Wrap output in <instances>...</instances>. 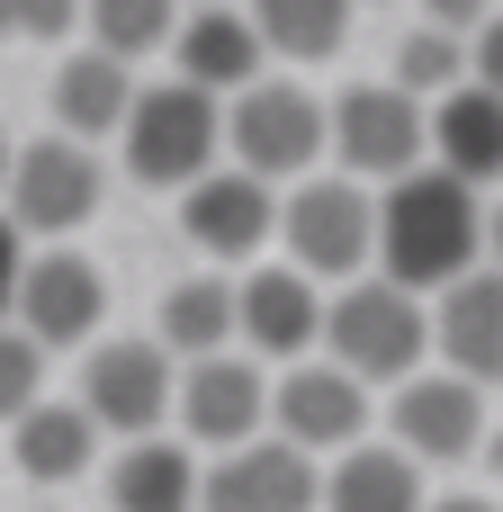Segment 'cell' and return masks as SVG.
I'll return each mask as SVG.
<instances>
[{
  "mask_svg": "<svg viewBox=\"0 0 503 512\" xmlns=\"http://www.w3.org/2000/svg\"><path fill=\"white\" fill-rule=\"evenodd\" d=\"M324 468L288 441H243V450H216V468H198V512H315Z\"/></svg>",
  "mask_w": 503,
  "mask_h": 512,
  "instance_id": "4fadbf2b",
  "label": "cell"
},
{
  "mask_svg": "<svg viewBox=\"0 0 503 512\" xmlns=\"http://www.w3.org/2000/svg\"><path fill=\"white\" fill-rule=\"evenodd\" d=\"M153 342H162V360H216V351L234 342V288H225L216 270H198V279L162 288Z\"/></svg>",
  "mask_w": 503,
  "mask_h": 512,
  "instance_id": "603a6c76",
  "label": "cell"
},
{
  "mask_svg": "<svg viewBox=\"0 0 503 512\" xmlns=\"http://www.w3.org/2000/svg\"><path fill=\"white\" fill-rule=\"evenodd\" d=\"M270 225H279V198L252 180V171H207V180H189L180 189V234L225 270V261H252L261 243H270Z\"/></svg>",
  "mask_w": 503,
  "mask_h": 512,
  "instance_id": "5bb4252c",
  "label": "cell"
},
{
  "mask_svg": "<svg viewBox=\"0 0 503 512\" xmlns=\"http://www.w3.org/2000/svg\"><path fill=\"white\" fill-rule=\"evenodd\" d=\"M0 180H9V144H0Z\"/></svg>",
  "mask_w": 503,
  "mask_h": 512,
  "instance_id": "d590c367",
  "label": "cell"
},
{
  "mask_svg": "<svg viewBox=\"0 0 503 512\" xmlns=\"http://www.w3.org/2000/svg\"><path fill=\"white\" fill-rule=\"evenodd\" d=\"M0 189H9V225H18V234H72V225L99 216L108 171H99L90 144H72V135H36V144L9 153V180H0Z\"/></svg>",
  "mask_w": 503,
  "mask_h": 512,
  "instance_id": "ba28073f",
  "label": "cell"
},
{
  "mask_svg": "<svg viewBox=\"0 0 503 512\" xmlns=\"http://www.w3.org/2000/svg\"><path fill=\"white\" fill-rule=\"evenodd\" d=\"M468 81L503 99V9L486 18V27H477V36H468Z\"/></svg>",
  "mask_w": 503,
  "mask_h": 512,
  "instance_id": "f1b7e54d",
  "label": "cell"
},
{
  "mask_svg": "<svg viewBox=\"0 0 503 512\" xmlns=\"http://www.w3.org/2000/svg\"><path fill=\"white\" fill-rule=\"evenodd\" d=\"M486 270H503V198L486 207Z\"/></svg>",
  "mask_w": 503,
  "mask_h": 512,
  "instance_id": "d6a6232c",
  "label": "cell"
},
{
  "mask_svg": "<svg viewBox=\"0 0 503 512\" xmlns=\"http://www.w3.org/2000/svg\"><path fill=\"white\" fill-rule=\"evenodd\" d=\"M81 18H90V45H99V54H117V63L135 72L144 54H162V45H171L180 0H81Z\"/></svg>",
  "mask_w": 503,
  "mask_h": 512,
  "instance_id": "d4e9b609",
  "label": "cell"
},
{
  "mask_svg": "<svg viewBox=\"0 0 503 512\" xmlns=\"http://www.w3.org/2000/svg\"><path fill=\"white\" fill-rule=\"evenodd\" d=\"M0 18H9V36H36V45H54V36H72L81 0H0Z\"/></svg>",
  "mask_w": 503,
  "mask_h": 512,
  "instance_id": "83f0119b",
  "label": "cell"
},
{
  "mask_svg": "<svg viewBox=\"0 0 503 512\" xmlns=\"http://www.w3.org/2000/svg\"><path fill=\"white\" fill-rule=\"evenodd\" d=\"M0 27H9V18H0Z\"/></svg>",
  "mask_w": 503,
  "mask_h": 512,
  "instance_id": "74e56055",
  "label": "cell"
},
{
  "mask_svg": "<svg viewBox=\"0 0 503 512\" xmlns=\"http://www.w3.org/2000/svg\"><path fill=\"white\" fill-rule=\"evenodd\" d=\"M315 342L333 351L342 378H360V387H405V378L423 369V351H432V306L405 297V288H387V279H351V288L324 306V333H315Z\"/></svg>",
  "mask_w": 503,
  "mask_h": 512,
  "instance_id": "7a4b0ae2",
  "label": "cell"
},
{
  "mask_svg": "<svg viewBox=\"0 0 503 512\" xmlns=\"http://www.w3.org/2000/svg\"><path fill=\"white\" fill-rule=\"evenodd\" d=\"M234 333H243L261 360H306L315 333H324V297H315V279H297L288 261L252 270V279L234 288Z\"/></svg>",
  "mask_w": 503,
  "mask_h": 512,
  "instance_id": "e0dca14e",
  "label": "cell"
},
{
  "mask_svg": "<svg viewBox=\"0 0 503 512\" xmlns=\"http://www.w3.org/2000/svg\"><path fill=\"white\" fill-rule=\"evenodd\" d=\"M126 108H135V72H126L117 54H99V45L63 54V72H54V135L99 144V135L126 126Z\"/></svg>",
  "mask_w": 503,
  "mask_h": 512,
  "instance_id": "ffe728a7",
  "label": "cell"
},
{
  "mask_svg": "<svg viewBox=\"0 0 503 512\" xmlns=\"http://www.w3.org/2000/svg\"><path fill=\"white\" fill-rule=\"evenodd\" d=\"M477 459H486V477L503 486V423H486V441H477Z\"/></svg>",
  "mask_w": 503,
  "mask_h": 512,
  "instance_id": "1f68e13d",
  "label": "cell"
},
{
  "mask_svg": "<svg viewBox=\"0 0 503 512\" xmlns=\"http://www.w3.org/2000/svg\"><path fill=\"white\" fill-rule=\"evenodd\" d=\"M324 153H342V180H405L423 171V99H405L396 81H351L324 108Z\"/></svg>",
  "mask_w": 503,
  "mask_h": 512,
  "instance_id": "8992f818",
  "label": "cell"
},
{
  "mask_svg": "<svg viewBox=\"0 0 503 512\" xmlns=\"http://www.w3.org/2000/svg\"><path fill=\"white\" fill-rule=\"evenodd\" d=\"M171 387H180V369L162 360V342L117 333V342H90V360H81V396H72V405L90 414V432L153 441L162 414H171Z\"/></svg>",
  "mask_w": 503,
  "mask_h": 512,
  "instance_id": "52a82bcc",
  "label": "cell"
},
{
  "mask_svg": "<svg viewBox=\"0 0 503 512\" xmlns=\"http://www.w3.org/2000/svg\"><path fill=\"white\" fill-rule=\"evenodd\" d=\"M36 396H45V351L18 324H0V423H18Z\"/></svg>",
  "mask_w": 503,
  "mask_h": 512,
  "instance_id": "4316f807",
  "label": "cell"
},
{
  "mask_svg": "<svg viewBox=\"0 0 503 512\" xmlns=\"http://www.w3.org/2000/svg\"><path fill=\"white\" fill-rule=\"evenodd\" d=\"M216 135H225V117H216V99L189 90V81H144L135 108H126V126H117L126 171H135L144 189H189V180H207V171H216Z\"/></svg>",
  "mask_w": 503,
  "mask_h": 512,
  "instance_id": "3957f363",
  "label": "cell"
},
{
  "mask_svg": "<svg viewBox=\"0 0 503 512\" xmlns=\"http://www.w3.org/2000/svg\"><path fill=\"white\" fill-rule=\"evenodd\" d=\"M180 9H225V0H180Z\"/></svg>",
  "mask_w": 503,
  "mask_h": 512,
  "instance_id": "e575fe53",
  "label": "cell"
},
{
  "mask_svg": "<svg viewBox=\"0 0 503 512\" xmlns=\"http://www.w3.org/2000/svg\"><path fill=\"white\" fill-rule=\"evenodd\" d=\"M369 432V387L342 378L333 360H288V378L270 387V441L288 450H351Z\"/></svg>",
  "mask_w": 503,
  "mask_h": 512,
  "instance_id": "7c38bea8",
  "label": "cell"
},
{
  "mask_svg": "<svg viewBox=\"0 0 503 512\" xmlns=\"http://www.w3.org/2000/svg\"><path fill=\"white\" fill-rule=\"evenodd\" d=\"M432 342H441L450 378H468V387H503V270L477 261L468 279L441 288V306H432Z\"/></svg>",
  "mask_w": 503,
  "mask_h": 512,
  "instance_id": "9a60e30c",
  "label": "cell"
},
{
  "mask_svg": "<svg viewBox=\"0 0 503 512\" xmlns=\"http://www.w3.org/2000/svg\"><path fill=\"white\" fill-rule=\"evenodd\" d=\"M18 270H27V243H18V225L0 216V315H9V297H18Z\"/></svg>",
  "mask_w": 503,
  "mask_h": 512,
  "instance_id": "4dcf8cb0",
  "label": "cell"
},
{
  "mask_svg": "<svg viewBox=\"0 0 503 512\" xmlns=\"http://www.w3.org/2000/svg\"><path fill=\"white\" fill-rule=\"evenodd\" d=\"M459 81H468V45H459V36L414 27V36L396 45V90H405V99H450Z\"/></svg>",
  "mask_w": 503,
  "mask_h": 512,
  "instance_id": "484cf974",
  "label": "cell"
},
{
  "mask_svg": "<svg viewBox=\"0 0 503 512\" xmlns=\"http://www.w3.org/2000/svg\"><path fill=\"white\" fill-rule=\"evenodd\" d=\"M171 414H180L189 450H207V459L216 450H243V441L270 432V378H261V360H234V351L189 360L180 387H171Z\"/></svg>",
  "mask_w": 503,
  "mask_h": 512,
  "instance_id": "30bf717a",
  "label": "cell"
},
{
  "mask_svg": "<svg viewBox=\"0 0 503 512\" xmlns=\"http://www.w3.org/2000/svg\"><path fill=\"white\" fill-rule=\"evenodd\" d=\"M369 261H378V279L405 288V297L468 279V270L486 261V207H477V189H459L450 171H405V180H387V198H378V252H369Z\"/></svg>",
  "mask_w": 503,
  "mask_h": 512,
  "instance_id": "6da1fadb",
  "label": "cell"
},
{
  "mask_svg": "<svg viewBox=\"0 0 503 512\" xmlns=\"http://www.w3.org/2000/svg\"><path fill=\"white\" fill-rule=\"evenodd\" d=\"M351 9H360V0H351Z\"/></svg>",
  "mask_w": 503,
  "mask_h": 512,
  "instance_id": "8d00e7d4",
  "label": "cell"
},
{
  "mask_svg": "<svg viewBox=\"0 0 503 512\" xmlns=\"http://www.w3.org/2000/svg\"><path fill=\"white\" fill-rule=\"evenodd\" d=\"M486 18H495V0H423V27H441V36H459V45H468Z\"/></svg>",
  "mask_w": 503,
  "mask_h": 512,
  "instance_id": "f546056e",
  "label": "cell"
},
{
  "mask_svg": "<svg viewBox=\"0 0 503 512\" xmlns=\"http://www.w3.org/2000/svg\"><path fill=\"white\" fill-rule=\"evenodd\" d=\"M495 9H503V0H495Z\"/></svg>",
  "mask_w": 503,
  "mask_h": 512,
  "instance_id": "f35d334b",
  "label": "cell"
},
{
  "mask_svg": "<svg viewBox=\"0 0 503 512\" xmlns=\"http://www.w3.org/2000/svg\"><path fill=\"white\" fill-rule=\"evenodd\" d=\"M243 18H252L261 54H288V63H333L351 36V0H252Z\"/></svg>",
  "mask_w": 503,
  "mask_h": 512,
  "instance_id": "cb8c5ba5",
  "label": "cell"
},
{
  "mask_svg": "<svg viewBox=\"0 0 503 512\" xmlns=\"http://www.w3.org/2000/svg\"><path fill=\"white\" fill-rule=\"evenodd\" d=\"M225 144H234V171H252L261 189L270 180H306L315 162H324V99L306 90V81H252V90H234V108H225Z\"/></svg>",
  "mask_w": 503,
  "mask_h": 512,
  "instance_id": "277c9868",
  "label": "cell"
},
{
  "mask_svg": "<svg viewBox=\"0 0 503 512\" xmlns=\"http://www.w3.org/2000/svg\"><path fill=\"white\" fill-rule=\"evenodd\" d=\"M9 459H18V477H36V486H72V477L99 459V432H90V414H81V405L36 396V405L9 423Z\"/></svg>",
  "mask_w": 503,
  "mask_h": 512,
  "instance_id": "7402d4cb",
  "label": "cell"
},
{
  "mask_svg": "<svg viewBox=\"0 0 503 512\" xmlns=\"http://www.w3.org/2000/svg\"><path fill=\"white\" fill-rule=\"evenodd\" d=\"M387 423H396V450L423 468H459V459H477V441H486V387H468V378H450V369H414L396 396H387Z\"/></svg>",
  "mask_w": 503,
  "mask_h": 512,
  "instance_id": "8fae6325",
  "label": "cell"
},
{
  "mask_svg": "<svg viewBox=\"0 0 503 512\" xmlns=\"http://www.w3.org/2000/svg\"><path fill=\"white\" fill-rule=\"evenodd\" d=\"M315 512H423V468L396 441H351V450H333Z\"/></svg>",
  "mask_w": 503,
  "mask_h": 512,
  "instance_id": "d6986e66",
  "label": "cell"
},
{
  "mask_svg": "<svg viewBox=\"0 0 503 512\" xmlns=\"http://www.w3.org/2000/svg\"><path fill=\"white\" fill-rule=\"evenodd\" d=\"M270 234H288V270L297 279H360L369 252H378V198L360 180H342V171L333 180H297Z\"/></svg>",
  "mask_w": 503,
  "mask_h": 512,
  "instance_id": "5b68a950",
  "label": "cell"
},
{
  "mask_svg": "<svg viewBox=\"0 0 503 512\" xmlns=\"http://www.w3.org/2000/svg\"><path fill=\"white\" fill-rule=\"evenodd\" d=\"M171 81H189V90H207V99H234V90H252L261 81V36H252V18L225 0V9H180V27H171Z\"/></svg>",
  "mask_w": 503,
  "mask_h": 512,
  "instance_id": "2e32d148",
  "label": "cell"
},
{
  "mask_svg": "<svg viewBox=\"0 0 503 512\" xmlns=\"http://www.w3.org/2000/svg\"><path fill=\"white\" fill-rule=\"evenodd\" d=\"M423 512H503L495 495H441V504H423Z\"/></svg>",
  "mask_w": 503,
  "mask_h": 512,
  "instance_id": "836d02e7",
  "label": "cell"
},
{
  "mask_svg": "<svg viewBox=\"0 0 503 512\" xmlns=\"http://www.w3.org/2000/svg\"><path fill=\"white\" fill-rule=\"evenodd\" d=\"M9 315H18V333H27L36 351H90L99 324H108V279H99L81 252H27Z\"/></svg>",
  "mask_w": 503,
  "mask_h": 512,
  "instance_id": "9c48e42d",
  "label": "cell"
},
{
  "mask_svg": "<svg viewBox=\"0 0 503 512\" xmlns=\"http://www.w3.org/2000/svg\"><path fill=\"white\" fill-rule=\"evenodd\" d=\"M108 512H198V450L189 441H126L108 459Z\"/></svg>",
  "mask_w": 503,
  "mask_h": 512,
  "instance_id": "44dd1931",
  "label": "cell"
},
{
  "mask_svg": "<svg viewBox=\"0 0 503 512\" xmlns=\"http://www.w3.org/2000/svg\"><path fill=\"white\" fill-rule=\"evenodd\" d=\"M423 144H432V171H450L459 189L503 180V99L477 90V81H459L450 99L423 108Z\"/></svg>",
  "mask_w": 503,
  "mask_h": 512,
  "instance_id": "ac0fdd59",
  "label": "cell"
}]
</instances>
